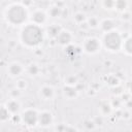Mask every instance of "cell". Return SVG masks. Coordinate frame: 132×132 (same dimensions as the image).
Returning a JSON list of instances; mask_svg holds the SVG:
<instances>
[{
  "instance_id": "cell-4",
  "label": "cell",
  "mask_w": 132,
  "mask_h": 132,
  "mask_svg": "<svg viewBox=\"0 0 132 132\" xmlns=\"http://www.w3.org/2000/svg\"><path fill=\"white\" fill-rule=\"evenodd\" d=\"M38 111L39 110L33 107H28L23 109L20 113L21 123L29 128L36 127L38 125Z\"/></svg>"
},
{
  "instance_id": "cell-1",
  "label": "cell",
  "mask_w": 132,
  "mask_h": 132,
  "mask_svg": "<svg viewBox=\"0 0 132 132\" xmlns=\"http://www.w3.org/2000/svg\"><path fill=\"white\" fill-rule=\"evenodd\" d=\"M44 38V29L30 22L22 27L19 35V41L27 48H36L40 46Z\"/></svg>"
},
{
  "instance_id": "cell-21",
  "label": "cell",
  "mask_w": 132,
  "mask_h": 132,
  "mask_svg": "<svg viewBox=\"0 0 132 132\" xmlns=\"http://www.w3.org/2000/svg\"><path fill=\"white\" fill-rule=\"evenodd\" d=\"M99 109H100V112H101L102 116H108V114H110V112L112 111V107H111L110 103L107 102V101L102 102V103L100 104Z\"/></svg>"
},
{
  "instance_id": "cell-2",
  "label": "cell",
  "mask_w": 132,
  "mask_h": 132,
  "mask_svg": "<svg viewBox=\"0 0 132 132\" xmlns=\"http://www.w3.org/2000/svg\"><path fill=\"white\" fill-rule=\"evenodd\" d=\"M29 9L22 2L10 3L4 10V19L13 27H23L29 22Z\"/></svg>"
},
{
  "instance_id": "cell-27",
  "label": "cell",
  "mask_w": 132,
  "mask_h": 132,
  "mask_svg": "<svg viewBox=\"0 0 132 132\" xmlns=\"http://www.w3.org/2000/svg\"><path fill=\"white\" fill-rule=\"evenodd\" d=\"M21 94H22V92L20 90H18V89L14 88L13 90L10 91V98L11 99H19V97L21 96Z\"/></svg>"
},
{
  "instance_id": "cell-28",
  "label": "cell",
  "mask_w": 132,
  "mask_h": 132,
  "mask_svg": "<svg viewBox=\"0 0 132 132\" xmlns=\"http://www.w3.org/2000/svg\"><path fill=\"white\" fill-rule=\"evenodd\" d=\"M62 132H78V130H77L75 127H73V126L65 125V124H64V127H63Z\"/></svg>"
},
{
  "instance_id": "cell-25",
  "label": "cell",
  "mask_w": 132,
  "mask_h": 132,
  "mask_svg": "<svg viewBox=\"0 0 132 132\" xmlns=\"http://www.w3.org/2000/svg\"><path fill=\"white\" fill-rule=\"evenodd\" d=\"M107 82L110 87H117V86H119L120 80L116 75H110L109 78H107Z\"/></svg>"
},
{
  "instance_id": "cell-3",
  "label": "cell",
  "mask_w": 132,
  "mask_h": 132,
  "mask_svg": "<svg viewBox=\"0 0 132 132\" xmlns=\"http://www.w3.org/2000/svg\"><path fill=\"white\" fill-rule=\"evenodd\" d=\"M123 35L118 31L113 30L108 33H104L101 39L102 47L110 53H118L121 51L122 42H123Z\"/></svg>"
},
{
  "instance_id": "cell-24",
  "label": "cell",
  "mask_w": 132,
  "mask_h": 132,
  "mask_svg": "<svg viewBox=\"0 0 132 132\" xmlns=\"http://www.w3.org/2000/svg\"><path fill=\"white\" fill-rule=\"evenodd\" d=\"M28 87V82L25 78H18L16 82H15V89L20 90L21 92H23L24 90H26Z\"/></svg>"
},
{
  "instance_id": "cell-11",
  "label": "cell",
  "mask_w": 132,
  "mask_h": 132,
  "mask_svg": "<svg viewBox=\"0 0 132 132\" xmlns=\"http://www.w3.org/2000/svg\"><path fill=\"white\" fill-rule=\"evenodd\" d=\"M5 107L7 108V110L9 111V113L11 116H15V114H20L22 109V105L20 103V101L18 99H8L6 101V103L4 104Z\"/></svg>"
},
{
  "instance_id": "cell-6",
  "label": "cell",
  "mask_w": 132,
  "mask_h": 132,
  "mask_svg": "<svg viewBox=\"0 0 132 132\" xmlns=\"http://www.w3.org/2000/svg\"><path fill=\"white\" fill-rule=\"evenodd\" d=\"M47 20H48V16H47L46 10H43L41 8H35L29 15V22L40 27L45 25L47 23Z\"/></svg>"
},
{
  "instance_id": "cell-9",
  "label": "cell",
  "mask_w": 132,
  "mask_h": 132,
  "mask_svg": "<svg viewBox=\"0 0 132 132\" xmlns=\"http://www.w3.org/2000/svg\"><path fill=\"white\" fill-rule=\"evenodd\" d=\"M56 42L61 45V46H68L70 44H72V41H73V34L69 31V30H66V29H62L61 32L59 33V35L57 36V38L55 39Z\"/></svg>"
},
{
  "instance_id": "cell-16",
  "label": "cell",
  "mask_w": 132,
  "mask_h": 132,
  "mask_svg": "<svg viewBox=\"0 0 132 132\" xmlns=\"http://www.w3.org/2000/svg\"><path fill=\"white\" fill-rule=\"evenodd\" d=\"M40 71H41L40 66L35 62H31L25 67V72L30 76H37L39 75Z\"/></svg>"
},
{
  "instance_id": "cell-5",
  "label": "cell",
  "mask_w": 132,
  "mask_h": 132,
  "mask_svg": "<svg viewBox=\"0 0 132 132\" xmlns=\"http://www.w3.org/2000/svg\"><path fill=\"white\" fill-rule=\"evenodd\" d=\"M101 48H102L101 39H99L98 37H95V36H89V37L85 38V40L82 41V44H81L82 52L88 55H95V54L99 53L101 51Z\"/></svg>"
},
{
  "instance_id": "cell-14",
  "label": "cell",
  "mask_w": 132,
  "mask_h": 132,
  "mask_svg": "<svg viewBox=\"0 0 132 132\" xmlns=\"http://www.w3.org/2000/svg\"><path fill=\"white\" fill-rule=\"evenodd\" d=\"M63 95L65 98L69 99V100H73L76 99L78 96V90L76 89V87H72V86H67L65 85L62 89Z\"/></svg>"
},
{
  "instance_id": "cell-19",
  "label": "cell",
  "mask_w": 132,
  "mask_h": 132,
  "mask_svg": "<svg viewBox=\"0 0 132 132\" xmlns=\"http://www.w3.org/2000/svg\"><path fill=\"white\" fill-rule=\"evenodd\" d=\"M11 114L5 107V105H0V123H5L10 120Z\"/></svg>"
},
{
  "instance_id": "cell-20",
  "label": "cell",
  "mask_w": 132,
  "mask_h": 132,
  "mask_svg": "<svg viewBox=\"0 0 132 132\" xmlns=\"http://www.w3.org/2000/svg\"><path fill=\"white\" fill-rule=\"evenodd\" d=\"M87 21V15L85 12L82 11H76L74 14H73V22L77 25H81L84 23H86Z\"/></svg>"
},
{
  "instance_id": "cell-12",
  "label": "cell",
  "mask_w": 132,
  "mask_h": 132,
  "mask_svg": "<svg viewBox=\"0 0 132 132\" xmlns=\"http://www.w3.org/2000/svg\"><path fill=\"white\" fill-rule=\"evenodd\" d=\"M99 28L103 32V34L104 33H108V32H111V31L117 29V23L111 18H105V19L100 21Z\"/></svg>"
},
{
  "instance_id": "cell-26",
  "label": "cell",
  "mask_w": 132,
  "mask_h": 132,
  "mask_svg": "<svg viewBox=\"0 0 132 132\" xmlns=\"http://www.w3.org/2000/svg\"><path fill=\"white\" fill-rule=\"evenodd\" d=\"M101 5L103 6V8L110 10V9H113V7H114V1L104 0V1H102V2H101Z\"/></svg>"
},
{
  "instance_id": "cell-18",
  "label": "cell",
  "mask_w": 132,
  "mask_h": 132,
  "mask_svg": "<svg viewBox=\"0 0 132 132\" xmlns=\"http://www.w3.org/2000/svg\"><path fill=\"white\" fill-rule=\"evenodd\" d=\"M87 26L88 28H91V29H97L99 28V24H100V20L96 16V15H92L90 18H87Z\"/></svg>"
},
{
  "instance_id": "cell-17",
  "label": "cell",
  "mask_w": 132,
  "mask_h": 132,
  "mask_svg": "<svg viewBox=\"0 0 132 132\" xmlns=\"http://www.w3.org/2000/svg\"><path fill=\"white\" fill-rule=\"evenodd\" d=\"M63 11H64V8H60V7H58L57 5L53 4L52 6L48 7V9L46 10V13H47V16H48V18H52V19H59V18L62 16Z\"/></svg>"
},
{
  "instance_id": "cell-22",
  "label": "cell",
  "mask_w": 132,
  "mask_h": 132,
  "mask_svg": "<svg viewBox=\"0 0 132 132\" xmlns=\"http://www.w3.org/2000/svg\"><path fill=\"white\" fill-rule=\"evenodd\" d=\"M127 8H128V2L127 1H124V0L114 1V7H113V9H116L118 11H121V12H124V11H126Z\"/></svg>"
},
{
  "instance_id": "cell-15",
  "label": "cell",
  "mask_w": 132,
  "mask_h": 132,
  "mask_svg": "<svg viewBox=\"0 0 132 132\" xmlns=\"http://www.w3.org/2000/svg\"><path fill=\"white\" fill-rule=\"evenodd\" d=\"M131 36L128 35L126 38H123V42H122V46H121V51L124 53L125 56L127 57H131L132 55V45H131Z\"/></svg>"
},
{
  "instance_id": "cell-7",
  "label": "cell",
  "mask_w": 132,
  "mask_h": 132,
  "mask_svg": "<svg viewBox=\"0 0 132 132\" xmlns=\"http://www.w3.org/2000/svg\"><path fill=\"white\" fill-rule=\"evenodd\" d=\"M6 71H7V74L10 77L19 78L25 73V66L22 63L18 62V61H13V62H10L7 65Z\"/></svg>"
},
{
  "instance_id": "cell-8",
  "label": "cell",
  "mask_w": 132,
  "mask_h": 132,
  "mask_svg": "<svg viewBox=\"0 0 132 132\" xmlns=\"http://www.w3.org/2000/svg\"><path fill=\"white\" fill-rule=\"evenodd\" d=\"M54 114L50 110L38 111V126L42 128H48L54 124Z\"/></svg>"
},
{
  "instance_id": "cell-23",
  "label": "cell",
  "mask_w": 132,
  "mask_h": 132,
  "mask_svg": "<svg viewBox=\"0 0 132 132\" xmlns=\"http://www.w3.org/2000/svg\"><path fill=\"white\" fill-rule=\"evenodd\" d=\"M77 84H78V78H77V76L74 75V74H70V75H68V76L65 78V85H67V86L75 87Z\"/></svg>"
},
{
  "instance_id": "cell-13",
  "label": "cell",
  "mask_w": 132,
  "mask_h": 132,
  "mask_svg": "<svg viewBox=\"0 0 132 132\" xmlns=\"http://www.w3.org/2000/svg\"><path fill=\"white\" fill-rule=\"evenodd\" d=\"M62 29H63V28H62L60 25H58V24L48 25V26L44 29V35H45V37H47V38H50V39H56Z\"/></svg>"
},
{
  "instance_id": "cell-10",
  "label": "cell",
  "mask_w": 132,
  "mask_h": 132,
  "mask_svg": "<svg viewBox=\"0 0 132 132\" xmlns=\"http://www.w3.org/2000/svg\"><path fill=\"white\" fill-rule=\"evenodd\" d=\"M38 96L43 101H51L56 96V90L51 85H43L39 88Z\"/></svg>"
}]
</instances>
